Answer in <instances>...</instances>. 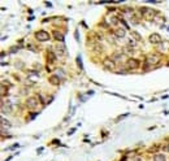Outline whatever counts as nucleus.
<instances>
[{"mask_svg": "<svg viewBox=\"0 0 169 161\" xmlns=\"http://www.w3.org/2000/svg\"><path fill=\"white\" fill-rule=\"evenodd\" d=\"M53 36H55L56 40H60V42L64 40V35H63L61 32H59V31H53Z\"/></svg>", "mask_w": 169, "mask_h": 161, "instance_id": "1a4fd4ad", "label": "nucleus"}, {"mask_svg": "<svg viewBox=\"0 0 169 161\" xmlns=\"http://www.w3.org/2000/svg\"><path fill=\"white\" fill-rule=\"evenodd\" d=\"M126 34L125 29H116V31H114V35L117 36V38H124Z\"/></svg>", "mask_w": 169, "mask_h": 161, "instance_id": "0eeeda50", "label": "nucleus"}, {"mask_svg": "<svg viewBox=\"0 0 169 161\" xmlns=\"http://www.w3.org/2000/svg\"><path fill=\"white\" fill-rule=\"evenodd\" d=\"M38 104H39L38 97L30 96V97H27L26 99V107L27 108H30V109H35L37 107H38Z\"/></svg>", "mask_w": 169, "mask_h": 161, "instance_id": "f03ea898", "label": "nucleus"}, {"mask_svg": "<svg viewBox=\"0 0 169 161\" xmlns=\"http://www.w3.org/2000/svg\"><path fill=\"white\" fill-rule=\"evenodd\" d=\"M154 161H166L164 153H155L154 155Z\"/></svg>", "mask_w": 169, "mask_h": 161, "instance_id": "6e6552de", "label": "nucleus"}, {"mask_svg": "<svg viewBox=\"0 0 169 161\" xmlns=\"http://www.w3.org/2000/svg\"><path fill=\"white\" fill-rule=\"evenodd\" d=\"M57 52L61 53V55H65V53H67V52H65V48L63 47V46H61V47H57Z\"/></svg>", "mask_w": 169, "mask_h": 161, "instance_id": "2eb2a0df", "label": "nucleus"}, {"mask_svg": "<svg viewBox=\"0 0 169 161\" xmlns=\"http://www.w3.org/2000/svg\"><path fill=\"white\" fill-rule=\"evenodd\" d=\"M125 50H126V51H125L126 53H131V55H133V52H134V51H133V50H130V48H125Z\"/></svg>", "mask_w": 169, "mask_h": 161, "instance_id": "dca6fc26", "label": "nucleus"}, {"mask_svg": "<svg viewBox=\"0 0 169 161\" xmlns=\"http://www.w3.org/2000/svg\"><path fill=\"white\" fill-rule=\"evenodd\" d=\"M35 38L38 39V40H41V42H46V40H50L51 35L47 31H44V30H41V31L35 32Z\"/></svg>", "mask_w": 169, "mask_h": 161, "instance_id": "7ed1b4c3", "label": "nucleus"}, {"mask_svg": "<svg viewBox=\"0 0 169 161\" xmlns=\"http://www.w3.org/2000/svg\"><path fill=\"white\" fill-rule=\"evenodd\" d=\"M160 62V56L159 55H148L146 59V64L150 66H154V65H158Z\"/></svg>", "mask_w": 169, "mask_h": 161, "instance_id": "f257e3e1", "label": "nucleus"}, {"mask_svg": "<svg viewBox=\"0 0 169 161\" xmlns=\"http://www.w3.org/2000/svg\"><path fill=\"white\" fill-rule=\"evenodd\" d=\"M126 66L129 68V69H137L138 66H139V61H138L137 59H129L128 61H126Z\"/></svg>", "mask_w": 169, "mask_h": 161, "instance_id": "39448f33", "label": "nucleus"}, {"mask_svg": "<svg viewBox=\"0 0 169 161\" xmlns=\"http://www.w3.org/2000/svg\"><path fill=\"white\" fill-rule=\"evenodd\" d=\"M131 35H133V36H134V38H135V40H140V35H139V34H138V32L133 31V32H131Z\"/></svg>", "mask_w": 169, "mask_h": 161, "instance_id": "4468645a", "label": "nucleus"}, {"mask_svg": "<svg viewBox=\"0 0 169 161\" xmlns=\"http://www.w3.org/2000/svg\"><path fill=\"white\" fill-rule=\"evenodd\" d=\"M59 81H60V79H59V76H52L50 78V83L51 85H53V86L59 85Z\"/></svg>", "mask_w": 169, "mask_h": 161, "instance_id": "9b49d317", "label": "nucleus"}, {"mask_svg": "<svg viewBox=\"0 0 169 161\" xmlns=\"http://www.w3.org/2000/svg\"><path fill=\"white\" fill-rule=\"evenodd\" d=\"M47 56H48V57H50V59H51V61H56V55H55V53H53V52H51V51H50V52H48V53H47Z\"/></svg>", "mask_w": 169, "mask_h": 161, "instance_id": "ddd939ff", "label": "nucleus"}, {"mask_svg": "<svg viewBox=\"0 0 169 161\" xmlns=\"http://www.w3.org/2000/svg\"><path fill=\"white\" fill-rule=\"evenodd\" d=\"M103 66H104V69H107V70H113L116 64H114V61L112 59H104L103 60Z\"/></svg>", "mask_w": 169, "mask_h": 161, "instance_id": "20e7f679", "label": "nucleus"}, {"mask_svg": "<svg viewBox=\"0 0 169 161\" xmlns=\"http://www.w3.org/2000/svg\"><path fill=\"white\" fill-rule=\"evenodd\" d=\"M121 57H122V53L121 52H114L113 55H112V60H113V61H120Z\"/></svg>", "mask_w": 169, "mask_h": 161, "instance_id": "9d476101", "label": "nucleus"}, {"mask_svg": "<svg viewBox=\"0 0 169 161\" xmlns=\"http://www.w3.org/2000/svg\"><path fill=\"white\" fill-rule=\"evenodd\" d=\"M108 22L111 25H113V26H116L117 24H118V20H117V17H111L109 20H108Z\"/></svg>", "mask_w": 169, "mask_h": 161, "instance_id": "f8f14e48", "label": "nucleus"}, {"mask_svg": "<svg viewBox=\"0 0 169 161\" xmlns=\"http://www.w3.org/2000/svg\"><path fill=\"white\" fill-rule=\"evenodd\" d=\"M150 42L152 44H159V43H161V36L159 34H151L150 35Z\"/></svg>", "mask_w": 169, "mask_h": 161, "instance_id": "423d86ee", "label": "nucleus"}]
</instances>
